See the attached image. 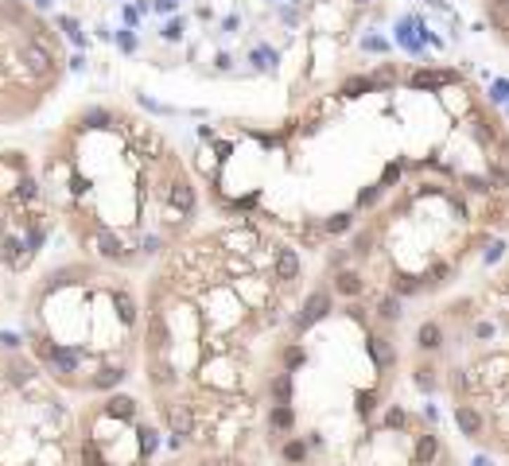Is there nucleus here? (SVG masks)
Returning <instances> with one entry per match:
<instances>
[{"label":"nucleus","mask_w":509,"mask_h":466,"mask_svg":"<svg viewBox=\"0 0 509 466\" xmlns=\"http://www.w3.org/2000/svg\"><path fill=\"white\" fill-rule=\"evenodd\" d=\"M167 416V427H171V435H191L194 432V412L187 404H167L164 408Z\"/></svg>","instance_id":"obj_1"},{"label":"nucleus","mask_w":509,"mask_h":466,"mask_svg":"<svg viewBox=\"0 0 509 466\" xmlns=\"http://www.w3.org/2000/svg\"><path fill=\"white\" fill-rule=\"evenodd\" d=\"M167 206L176 210V214H191V210H194V187L187 183V179L171 183V187H167Z\"/></svg>","instance_id":"obj_2"},{"label":"nucleus","mask_w":509,"mask_h":466,"mask_svg":"<svg viewBox=\"0 0 509 466\" xmlns=\"http://www.w3.org/2000/svg\"><path fill=\"white\" fill-rule=\"evenodd\" d=\"M93 249L101 253V257H109V260H125L128 253H125V241H121L113 229H101L98 237H93Z\"/></svg>","instance_id":"obj_3"},{"label":"nucleus","mask_w":509,"mask_h":466,"mask_svg":"<svg viewBox=\"0 0 509 466\" xmlns=\"http://www.w3.org/2000/svg\"><path fill=\"white\" fill-rule=\"evenodd\" d=\"M47 366L55 369V373H74V369H78V354H74V350H67V346H55V350H51V358H47Z\"/></svg>","instance_id":"obj_4"},{"label":"nucleus","mask_w":509,"mask_h":466,"mask_svg":"<svg viewBox=\"0 0 509 466\" xmlns=\"http://www.w3.org/2000/svg\"><path fill=\"white\" fill-rule=\"evenodd\" d=\"M24 62L39 74V70H47L51 62H55V55H51L47 47H39V43H24Z\"/></svg>","instance_id":"obj_5"},{"label":"nucleus","mask_w":509,"mask_h":466,"mask_svg":"<svg viewBox=\"0 0 509 466\" xmlns=\"http://www.w3.org/2000/svg\"><path fill=\"white\" fill-rule=\"evenodd\" d=\"M455 420H459L463 435H470V439H475V435L482 432V416H478V412H475L470 404H459V408H455Z\"/></svg>","instance_id":"obj_6"},{"label":"nucleus","mask_w":509,"mask_h":466,"mask_svg":"<svg viewBox=\"0 0 509 466\" xmlns=\"http://www.w3.org/2000/svg\"><path fill=\"white\" fill-rule=\"evenodd\" d=\"M276 276H280V280H296V276H300V257H296L292 249L276 253Z\"/></svg>","instance_id":"obj_7"},{"label":"nucleus","mask_w":509,"mask_h":466,"mask_svg":"<svg viewBox=\"0 0 509 466\" xmlns=\"http://www.w3.org/2000/svg\"><path fill=\"white\" fill-rule=\"evenodd\" d=\"M451 82V70H416V74L409 78V86H416V90H428V86H443Z\"/></svg>","instance_id":"obj_8"},{"label":"nucleus","mask_w":509,"mask_h":466,"mask_svg":"<svg viewBox=\"0 0 509 466\" xmlns=\"http://www.w3.org/2000/svg\"><path fill=\"white\" fill-rule=\"evenodd\" d=\"M326 303H331V295H326V291H323V295H311L308 311H303V319H300V331H308L319 315H326Z\"/></svg>","instance_id":"obj_9"},{"label":"nucleus","mask_w":509,"mask_h":466,"mask_svg":"<svg viewBox=\"0 0 509 466\" xmlns=\"http://www.w3.org/2000/svg\"><path fill=\"white\" fill-rule=\"evenodd\" d=\"M268 424L276 427V432H292V424H296V412L288 404H276L272 408V416H268Z\"/></svg>","instance_id":"obj_10"},{"label":"nucleus","mask_w":509,"mask_h":466,"mask_svg":"<svg viewBox=\"0 0 509 466\" xmlns=\"http://www.w3.org/2000/svg\"><path fill=\"white\" fill-rule=\"evenodd\" d=\"M105 412H109V416H117V420H133L136 400H128V397H113V400L105 404Z\"/></svg>","instance_id":"obj_11"},{"label":"nucleus","mask_w":509,"mask_h":466,"mask_svg":"<svg viewBox=\"0 0 509 466\" xmlns=\"http://www.w3.org/2000/svg\"><path fill=\"white\" fill-rule=\"evenodd\" d=\"M334 291H343V295H358V291H362V276L358 272H338Z\"/></svg>","instance_id":"obj_12"},{"label":"nucleus","mask_w":509,"mask_h":466,"mask_svg":"<svg viewBox=\"0 0 509 466\" xmlns=\"http://www.w3.org/2000/svg\"><path fill=\"white\" fill-rule=\"evenodd\" d=\"M435 451H439L435 435H420V443H416V462H420V466H424V462H432V458H435Z\"/></svg>","instance_id":"obj_13"},{"label":"nucleus","mask_w":509,"mask_h":466,"mask_svg":"<svg viewBox=\"0 0 509 466\" xmlns=\"http://www.w3.org/2000/svg\"><path fill=\"white\" fill-rule=\"evenodd\" d=\"M125 381V369L121 366H109V369H98V389H113V385Z\"/></svg>","instance_id":"obj_14"},{"label":"nucleus","mask_w":509,"mask_h":466,"mask_svg":"<svg viewBox=\"0 0 509 466\" xmlns=\"http://www.w3.org/2000/svg\"><path fill=\"white\" fill-rule=\"evenodd\" d=\"M272 397H276V404H288V400H292V377L288 373H280L272 381Z\"/></svg>","instance_id":"obj_15"},{"label":"nucleus","mask_w":509,"mask_h":466,"mask_svg":"<svg viewBox=\"0 0 509 466\" xmlns=\"http://www.w3.org/2000/svg\"><path fill=\"white\" fill-rule=\"evenodd\" d=\"M366 90H374V78H350V82H343L346 98H362Z\"/></svg>","instance_id":"obj_16"},{"label":"nucleus","mask_w":509,"mask_h":466,"mask_svg":"<svg viewBox=\"0 0 509 466\" xmlns=\"http://www.w3.org/2000/svg\"><path fill=\"white\" fill-rule=\"evenodd\" d=\"M420 346H424V350H435V346H439V326H435V323H424V326H420Z\"/></svg>","instance_id":"obj_17"},{"label":"nucleus","mask_w":509,"mask_h":466,"mask_svg":"<svg viewBox=\"0 0 509 466\" xmlns=\"http://www.w3.org/2000/svg\"><path fill=\"white\" fill-rule=\"evenodd\" d=\"M350 225H354V218H350V214H331L323 229H326V233H346Z\"/></svg>","instance_id":"obj_18"},{"label":"nucleus","mask_w":509,"mask_h":466,"mask_svg":"<svg viewBox=\"0 0 509 466\" xmlns=\"http://www.w3.org/2000/svg\"><path fill=\"white\" fill-rule=\"evenodd\" d=\"M82 462L86 466H105V455L98 451V443H82Z\"/></svg>","instance_id":"obj_19"},{"label":"nucleus","mask_w":509,"mask_h":466,"mask_svg":"<svg viewBox=\"0 0 509 466\" xmlns=\"http://www.w3.org/2000/svg\"><path fill=\"white\" fill-rule=\"evenodd\" d=\"M377 311H381L385 319H397V315H401V300H397V295H381V303H377Z\"/></svg>","instance_id":"obj_20"},{"label":"nucleus","mask_w":509,"mask_h":466,"mask_svg":"<svg viewBox=\"0 0 509 466\" xmlns=\"http://www.w3.org/2000/svg\"><path fill=\"white\" fill-rule=\"evenodd\" d=\"M253 62H260L265 70H272L276 67V51L272 47H257V51H253Z\"/></svg>","instance_id":"obj_21"},{"label":"nucleus","mask_w":509,"mask_h":466,"mask_svg":"<svg viewBox=\"0 0 509 466\" xmlns=\"http://www.w3.org/2000/svg\"><path fill=\"white\" fill-rule=\"evenodd\" d=\"M374 358L381 361V366H392V350H389V342H377V346H374Z\"/></svg>","instance_id":"obj_22"},{"label":"nucleus","mask_w":509,"mask_h":466,"mask_svg":"<svg viewBox=\"0 0 509 466\" xmlns=\"http://www.w3.org/2000/svg\"><path fill=\"white\" fill-rule=\"evenodd\" d=\"M416 385H420V389H424V392H432V389H435V377H432V369H416Z\"/></svg>","instance_id":"obj_23"},{"label":"nucleus","mask_w":509,"mask_h":466,"mask_svg":"<svg viewBox=\"0 0 509 466\" xmlns=\"http://www.w3.org/2000/svg\"><path fill=\"white\" fill-rule=\"evenodd\" d=\"M164 39H171V43L183 39V20H171V24L164 27Z\"/></svg>","instance_id":"obj_24"},{"label":"nucleus","mask_w":509,"mask_h":466,"mask_svg":"<svg viewBox=\"0 0 509 466\" xmlns=\"http://www.w3.org/2000/svg\"><path fill=\"white\" fill-rule=\"evenodd\" d=\"M117 47L125 51V55H133V51H136V35H133V32H121V35H117Z\"/></svg>","instance_id":"obj_25"},{"label":"nucleus","mask_w":509,"mask_h":466,"mask_svg":"<svg viewBox=\"0 0 509 466\" xmlns=\"http://www.w3.org/2000/svg\"><path fill=\"white\" fill-rule=\"evenodd\" d=\"M303 455H308V451H303V443H288V447H284V458H292V462H300Z\"/></svg>","instance_id":"obj_26"},{"label":"nucleus","mask_w":509,"mask_h":466,"mask_svg":"<svg viewBox=\"0 0 509 466\" xmlns=\"http://www.w3.org/2000/svg\"><path fill=\"white\" fill-rule=\"evenodd\" d=\"M377 194H381V187H369V191H362L358 206H374V202H377Z\"/></svg>","instance_id":"obj_27"},{"label":"nucleus","mask_w":509,"mask_h":466,"mask_svg":"<svg viewBox=\"0 0 509 466\" xmlns=\"http://www.w3.org/2000/svg\"><path fill=\"white\" fill-rule=\"evenodd\" d=\"M140 447L152 455V451H156V432H148V427H144V432H140Z\"/></svg>","instance_id":"obj_28"},{"label":"nucleus","mask_w":509,"mask_h":466,"mask_svg":"<svg viewBox=\"0 0 509 466\" xmlns=\"http://www.w3.org/2000/svg\"><path fill=\"white\" fill-rule=\"evenodd\" d=\"M284 361H288V366H300V361H303V350H300V346H292V350L284 354Z\"/></svg>","instance_id":"obj_29"},{"label":"nucleus","mask_w":509,"mask_h":466,"mask_svg":"<svg viewBox=\"0 0 509 466\" xmlns=\"http://www.w3.org/2000/svg\"><path fill=\"white\" fill-rule=\"evenodd\" d=\"M152 8H156V12H176V8H179V0H156Z\"/></svg>","instance_id":"obj_30"},{"label":"nucleus","mask_w":509,"mask_h":466,"mask_svg":"<svg viewBox=\"0 0 509 466\" xmlns=\"http://www.w3.org/2000/svg\"><path fill=\"white\" fill-rule=\"evenodd\" d=\"M509 98V82H494V101H505Z\"/></svg>","instance_id":"obj_31"},{"label":"nucleus","mask_w":509,"mask_h":466,"mask_svg":"<svg viewBox=\"0 0 509 466\" xmlns=\"http://www.w3.org/2000/svg\"><path fill=\"white\" fill-rule=\"evenodd\" d=\"M389 424H392V427H401V424H404V412H401V408H392V412H389Z\"/></svg>","instance_id":"obj_32"},{"label":"nucleus","mask_w":509,"mask_h":466,"mask_svg":"<svg viewBox=\"0 0 509 466\" xmlns=\"http://www.w3.org/2000/svg\"><path fill=\"white\" fill-rule=\"evenodd\" d=\"M140 20V8H125V24H136Z\"/></svg>","instance_id":"obj_33"},{"label":"nucleus","mask_w":509,"mask_h":466,"mask_svg":"<svg viewBox=\"0 0 509 466\" xmlns=\"http://www.w3.org/2000/svg\"><path fill=\"white\" fill-rule=\"evenodd\" d=\"M39 4H43V8H47V4H51V0H39Z\"/></svg>","instance_id":"obj_34"},{"label":"nucleus","mask_w":509,"mask_h":466,"mask_svg":"<svg viewBox=\"0 0 509 466\" xmlns=\"http://www.w3.org/2000/svg\"><path fill=\"white\" fill-rule=\"evenodd\" d=\"M358 4H369V0H358Z\"/></svg>","instance_id":"obj_35"}]
</instances>
